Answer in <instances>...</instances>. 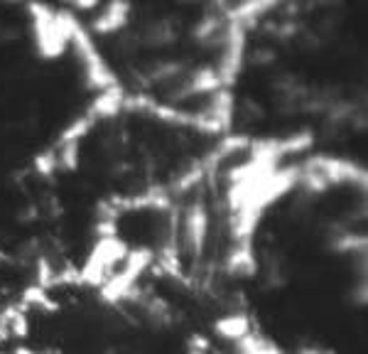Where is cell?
Masks as SVG:
<instances>
[{"instance_id":"6da1fadb","label":"cell","mask_w":368,"mask_h":354,"mask_svg":"<svg viewBox=\"0 0 368 354\" xmlns=\"http://www.w3.org/2000/svg\"><path fill=\"white\" fill-rule=\"evenodd\" d=\"M206 207L202 202H194L187 207L184 212V221H182V236H184V246L187 251L192 253L194 258L202 256L204 243H206Z\"/></svg>"},{"instance_id":"7a4b0ae2","label":"cell","mask_w":368,"mask_h":354,"mask_svg":"<svg viewBox=\"0 0 368 354\" xmlns=\"http://www.w3.org/2000/svg\"><path fill=\"white\" fill-rule=\"evenodd\" d=\"M128 13H131V5L126 3H111L108 8H103L101 18H96L91 22V30L98 32V35H106V32H118L121 27H126Z\"/></svg>"},{"instance_id":"3957f363","label":"cell","mask_w":368,"mask_h":354,"mask_svg":"<svg viewBox=\"0 0 368 354\" xmlns=\"http://www.w3.org/2000/svg\"><path fill=\"white\" fill-rule=\"evenodd\" d=\"M216 332L221 337H228V340H243L245 332H248V320L243 315H231V318H221L216 323Z\"/></svg>"},{"instance_id":"277c9868","label":"cell","mask_w":368,"mask_h":354,"mask_svg":"<svg viewBox=\"0 0 368 354\" xmlns=\"http://www.w3.org/2000/svg\"><path fill=\"white\" fill-rule=\"evenodd\" d=\"M15 354H35V352L27 350V347H18V350H15Z\"/></svg>"},{"instance_id":"5b68a950","label":"cell","mask_w":368,"mask_h":354,"mask_svg":"<svg viewBox=\"0 0 368 354\" xmlns=\"http://www.w3.org/2000/svg\"><path fill=\"white\" fill-rule=\"evenodd\" d=\"M0 345H3V332H0Z\"/></svg>"}]
</instances>
